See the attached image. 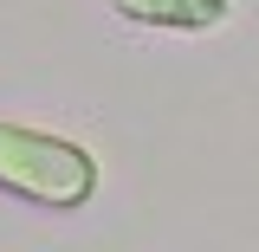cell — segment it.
I'll return each mask as SVG.
<instances>
[{"label": "cell", "instance_id": "1", "mask_svg": "<svg viewBox=\"0 0 259 252\" xmlns=\"http://www.w3.org/2000/svg\"><path fill=\"white\" fill-rule=\"evenodd\" d=\"M97 181H104V168L84 142L0 117V194L46 207V214H71L97 194Z\"/></svg>", "mask_w": 259, "mask_h": 252}, {"label": "cell", "instance_id": "2", "mask_svg": "<svg viewBox=\"0 0 259 252\" xmlns=\"http://www.w3.org/2000/svg\"><path fill=\"white\" fill-rule=\"evenodd\" d=\"M130 26H156V32H214L227 20V0H110Z\"/></svg>", "mask_w": 259, "mask_h": 252}]
</instances>
